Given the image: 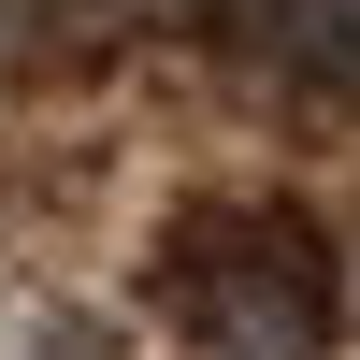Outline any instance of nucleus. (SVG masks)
Here are the masks:
<instances>
[{
	"label": "nucleus",
	"instance_id": "obj_2",
	"mask_svg": "<svg viewBox=\"0 0 360 360\" xmlns=\"http://www.w3.org/2000/svg\"><path fill=\"white\" fill-rule=\"evenodd\" d=\"M274 29L303 44V86H346V58H360V0H274Z\"/></svg>",
	"mask_w": 360,
	"mask_h": 360
},
{
	"label": "nucleus",
	"instance_id": "obj_1",
	"mask_svg": "<svg viewBox=\"0 0 360 360\" xmlns=\"http://www.w3.org/2000/svg\"><path fill=\"white\" fill-rule=\"evenodd\" d=\"M173 317L202 360H332V245L274 202L173 231Z\"/></svg>",
	"mask_w": 360,
	"mask_h": 360
}]
</instances>
